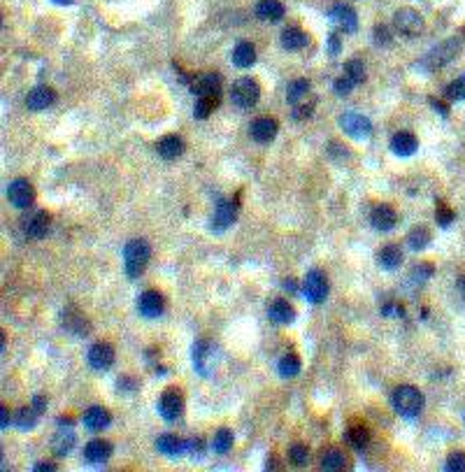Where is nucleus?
Masks as SVG:
<instances>
[{"instance_id":"c85d7f7f","label":"nucleus","mask_w":465,"mask_h":472,"mask_svg":"<svg viewBox=\"0 0 465 472\" xmlns=\"http://www.w3.org/2000/svg\"><path fill=\"white\" fill-rule=\"evenodd\" d=\"M233 63L238 68H251L256 63V47L249 40H240L233 49Z\"/></svg>"},{"instance_id":"3c124183","label":"nucleus","mask_w":465,"mask_h":472,"mask_svg":"<svg viewBox=\"0 0 465 472\" xmlns=\"http://www.w3.org/2000/svg\"><path fill=\"white\" fill-rule=\"evenodd\" d=\"M47 403H49V400H47V395H35V398H33V407L40 412V414H45Z\"/></svg>"},{"instance_id":"a19ab883","label":"nucleus","mask_w":465,"mask_h":472,"mask_svg":"<svg viewBox=\"0 0 465 472\" xmlns=\"http://www.w3.org/2000/svg\"><path fill=\"white\" fill-rule=\"evenodd\" d=\"M288 458H291V463L298 465V468L307 465L310 463V449H307V445H300V442L291 445V449H288Z\"/></svg>"},{"instance_id":"c03bdc74","label":"nucleus","mask_w":465,"mask_h":472,"mask_svg":"<svg viewBox=\"0 0 465 472\" xmlns=\"http://www.w3.org/2000/svg\"><path fill=\"white\" fill-rule=\"evenodd\" d=\"M312 112H314V100H303V103H298V105H293V119L296 121H305V119H310L312 116Z\"/></svg>"},{"instance_id":"2eb2a0df","label":"nucleus","mask_w":465,"mask_h":472,"mask_svg":"<svg viewBox=\"0 0 465 472\" xmlns=\"http://www.w3.org/2000/svg\"><path fill=\"white\" fill-rule=\"evenodd\" d=\"M163 310H166V298L161 296L154 288H149V291H144L142 296L138 298V312L147 319H156L163 314Z\"/></svg>"},{"instance_id":"49530a36","label":"nucleus","mask_w":465,"mask_h":472,"mask_svg":"<svg viewBox=\"0 0 465 472\" xmlns=\"http://www.w3.org/2000/svg\"><path fill=\"white\" fill-rule=\"evenodd\" d=\"M354 86L356 84L349 77H347V75L338 77V79H335V84H333V88H335V93H338V96H347V93H351V88H354Z\"/></svg>"},{"instance_id":"58836bf2","label":"nucleus","mask_w":465,"mask_h":472,"mask_svg":"<svg viewBox=\"0 0 465 472\" xmlns=\"http://www.w3.org/2000/svg\"><path fill=\"white\" fill-rule=\"evenodd\" d=\"M344 75L349 77L354 84H361V82H366V61L363 58H349V61L344 63Z\"/></svg>"},{"instance_id":"864d4df0","label":"nucleus","mask_w":465,"mask_h":472,"mask_svg":"<svg viewBox=\"0 0 465 472\" xmlns=\"http://www.w3.org/2000/svg\"><path fill=\"white\" fill-rule=\"evenodd\" d=\"M284 291H288V293H296V291H298L296 280H284Z\"/></svg>"},{"instance_id":"6e6552de","label":"nucleus","mask_w":465,"mask_h":472,"mask_svg":"<svg viewBox=\"0 0 465 472\" xmlns=\"http://www.w3.org/2000/svg\"><path fill=\"white\" fill-rule=\"evenodd\" d=\"M393 26H396V31L400 35H405V38H416L421 31H423V16L419 14L416 10H398L396 14H393Z\"/></svg>"},{"instance_id":"6ab92c4d","label":"nucleus","mask_w":465,"mask_h":472,"mask_svg":"<svg viewBox=\"0 0 465 472\" xmlns=\"http://www.w3.org/2000/svg\"><path fill=\"white\" fill-rule=\"evenodd\" d=\"M416 149H419V140L414 138V133H410V131L393 133V138H391V151L396 156L407 158V156L414 154Z\"/></svg>"},{"instance_id":"5fc2aeb1","label":"nucleus","mask_w":465,"mask_h":472,"mask_svg":"<svg viewBox=\"0 0 465 472\" xmlns=\"http://www.w3.org/2000/svg\"><path fill=\"white\" fill-rule=\"evenodd\" d=\"M0 414H3V428H8V426H10V421H14V419H10L12 414H10L8 407H3V412H0Z\"/></svg>"},{"instance_id":"aec40b11","label":"nucleus","mask_w":465,"mask_h":472,"mask_svg":"<svg viewBox=\"0 0 465 472\" xmlns=\"http://www.w3.org/2000/svg\"><path fill=\"white\" fill-rule=\"evenodd\" d=\"M156 151H158V156L166 158V161H177V158L184 154V140H181L179 135L170 133L156 142Z\"/></svg>"},{"instance_id":"39448f33","label":"nucleus","mask_w":465,"mask_h":472,"mask_svg":"<svg viewBox=\"0 0 465 472\" xmlns=\"http://www.w3.org/2000/svg\"><path fill=\"white\" fill-rule=\"evenodd\" d=\"M184 412V395L177 386H168L158 398V414L166 421H177Z\"/></svg>"},{"instance_id":"f704fd0d","label":"nucleus","mask_w":465,"mask_h":472,"mask_svg":"<svg viewBox=\"0 0 465 472\" xmlns=\"http://www.w3.org/2000/svg\"><path fill=\"white\" fill-rule=\"evenodd\" d=\"M38 419H40V412L35 410V407H21V410H16L14 412V423L19 426L21 430H31L35 428V423H38Z\"/></svg>"},{"instance_id":"4c0bfd02","label":"nucleus","mask_w":465,"mask_h":472,"mask_svg":"<svg viewBox=\"0 0 465 472\" xmlns=\"http://www.w3.org/2000/svg\"><path fill=\"white\" fill-rule=\"evenodd\" d=\"M233 442H235V435L231 428H219L214 433V440H212V449L216 454H228L233 449Z\"/></svg>"},{"instance_id":"9b49d317","label":"nucleus","mask_w":465,"mask_h":472,"mask_svg":"<svg viewBox=\"0 0 465 472\" xmlns=\"http://www.w3.org/2000/svg\"><path fill=\"white\" fill-rule=\"evenodd\" d=\"M86 361H89L93 370L105 373V370H110L112 365H114L116 351H114V347L108 345V342H96V345H91L89 353H86Z\"/></svg>"},{"instance_id":"e433bc0d","label":"nucleus","mask_w":465,"mask_h":472,"mask_svg":"<svg viewBox=\"0 0 465 472\" xmlns=\"http://www.w3.org/2000/svg\"><path fill=\"white\" fill-rule=\"evenodd\" d=\"M347 442H349L354 449H363V447H368L370 442V430L363 426V423H356V426H351L349 430H347Z\"/></svg>"},{"instance_id":"b1692460","label":"nucleus","mask_w":465,"mask_h":472,"mask_svg":"<svg viewBox=\"0 0 465 472\" xmlns=\"http://www.w3.org/2000/svg\"><path fill=\"white\" fill-rule=\"evenodd\" d=\"M212 353H214V345L210 340H198L196 347H193V368L205 377L210 375L208 365L212 363Z\"/></svg>"},{"instance_id":"f257e3e1","label":"nucleus","mask_w":465,"mask_h":472,"mask_svg":"<svg viewBox=\"0 0 465 472\" xmlns=\"http://www.w3.org/2000/svg\"><path fill=\"white\" fill-rule=\"evenodd\" d=\"M391 405H393V410H396L400 417H405V419H416V417L421 414L423 405H426V398H423V393H421L416 386H412V384H400V386L393 388V393H391Z\"/></svg>"},{"instance_id":"13d9d810","label":"nucleus","mask_w":465,"mask_h":472,"mask_svg":"<svg viewBox=\"0 0 465 472\" xmlns=\"http://www.w3.org/2000/svg\"><path fill=\"white\" fill-rule=\"evenodd\" d=\"M268 468H279V463H277V461H275V458H273V461H268Z\"/></svg>"},{"instance_id":"cd10ccee","label":"nucleus","mask_w":465,"mask_h":472,"mask_svg":"<svg viewBox=\"0 0 465 472\" xmlns=\"http://www.w3.org/2000/svg\"><path fill=\"white\" fill-rule=\"evenodd\" d=\"M319 465H321V470H326V472H340V470H344L347 456H344V451L338 449V447H328V449L321 451Z\"/></svg>"},{"instance_id":"6e6d98bb","label":"nucleus","mask_w":465,"mask_h":472,"mask_svg":"<svg viewBox=\"0 0 465 472\" xmlns=\"http://www.w3.org/2000/svg\"><path fill=\"white\" fill-rule=\"evenodd\" d=\"M431 105H433V108H435V110H438V112H440V114H444V116H447V108H444V105H442V103H438V100H435V98H431Z\"/></svg>"},{"instance_id":"bf43d9fd","label":"nucleus","mask_w":465,"mask_h":472,"mask_svg":"<svg viewBox=\"0 0 465 472\" xmlns=\"http://www.w3.org/2000/svg\"><path fill=\"white\" fill-rule=\"evenodd\" d=\"M461 293H463V298H465V277L461 280Z\"/></svg>"},{"instance_id":"09e8293b","label":"nucleus","mask_w":465,"mask_h":472,"mask_svg":"<svg viewBox=\"0 0 465 472\" xmlns=\"http://www.w3.org/2000/svg\"><path fill=\"white\" fill-rule=\"evenodd\" d=\"M328 54L331 56L340 54V35L338 33H331V38H328Z\"/></svg>"},{"instance_id":"c9c22d12","label":"nucleus","mask_w":465,"mask_h":472,"mask_svg":"<svg viewBox=\"0 0 465 472\" xmlns=\"http://www.w3.org/2000/svg\"><path fill=\"white\" fill-rule=\"evenodd\" d=\"M407 245H410V249H414V251L426 249V247L431 245V231H428L426 226L412 228L410 235H407Z\"/></svg>"},{"instance_id":"a878e982","label":"nucleus","mask_w":465,"mask_h":472,"mask_svg":"<svg viewBox=\"0 0 465 472\" xmlns=\"http://www.w3.org/2000/svg\"><path fill=\"white\" fill-rule=\"evenodd\" d=\"M156 449L161 451L163 456H170V458L181 456V454H186V440H179L177 435H173V433H163V435H158V440H156Z\"/></svg>"},{"instance_id":"72a5a7b5","label":"nucleus","mask_w":465,"mask_h":472,"mask_svg":"<svg viewBox=\"0 0 465 472\" xmlns=\"http://www.w3.org/2000/svg\"><path fill=\"white\" fill-rule=\"evenodd\" d=\"M75 447V433L73 430H58L54 435V442H51V449H54L56 456H66L70 454V449Z\"/></svg>"},{"instance_id":"603ef678","label":"nucleus","mask_w":465,"mask_h":472,"mask_svg":"<svg viewBox=\"0 0 465 472\" xmlns=\"http://www.w3.org/2000/svg\"><path fill=\"white\" fill-rule=\"evenodd\" d=\"M33 470H35V472H54V470H56V463H51V461H40V463L33 465Z\"/></svg>"},{"instance_id":"f8f14e48","label":"nucleus","mask_w":465,"mask_h":472,"mask_svg":"<svg viewBox=\"0 0 465 472\" xmlns=\"http://www.w3.org/2000/svg\"><path fill=\"white\" fill-rule=\"evenodd\" d=\"M238 221V203H233V200H219L214 208V214H212V231L216 233H223L226 228H231L233 223Z\"/></svg>"},{"instance_id":"f3484780","label":"nucleus","mask_w":465,"mask_h":472,"mask_svg":"<svg viewBox=\"0 0 465 472\" xmlns=\"http://www.w3.org/2000/svg\"><path fill=\"white\" fill-rule=\"evenodd\" d=\"M370 223H373L375 231L388 233V231H393V226L398 223V214L391 205L381 203V205H377V208L373 210V214H370Z\"/></svg>"},{"instance_id":"423d86ee","label":"nucleus","mask_w":465,"mask_h":472,"mask_svg":"<svg viewBox=\"0 0 465 472\" xmlns=\"http://www.w3.org/2000/svg\"><path fill=\"white\" fill-rule=\"evenodd\" d=\"M340 128L354 140H368L373 135V121L358 112H344L340 116Z\"/></svg>"},{"instance_id":"0eeeda50","label":"nucleus","mask_w":465,"mask_h":472,"mask_svg":"<svg viewBox=\"0 0 465 472\" xmlns=\"http://www.w3.org/2000/svg\"><path fill=\"white\" fill-rule=\"evenodd\" d=\"M303 293L312 305H319L328 296V280L321 270H310L303 280Z\"/></svg>"},{"instance_id":"bb28decb","label":"nucleus","mask_w":465,"mask_h":472,"mask_svg":"<svg viewBox=\"0 0 465 472\" xmlns=\"http://www.w3.org/2000/svg\"><path fill=\"white\" fill-rule=\"evenodd\" d=\"M110 456H112V445H110L108 440L96 438V440H91L89 445L84 447V458H86L89 463L100 465V463L110 461Z\"/></svg>"},{"instance_id":"9d476101","label":"nucleus","mask_w":465,"mask_h":472,"mask_svg":"<svg viewBox=\"0 0 465 472\" xmlns=\"http://www.w3.org/2000/svg\"><path fill=\"white\" fill-rule=\"evenodd\" d=\"M49 226H51V219L45 210H35L31 214L23 216V221H21L23 235L31 240H42L45 235L49 233Z\"/></svg>"},{"instance_id":"de8ad7c7","label":"nucleus","mask_w":465,"mask_h":472,"mask_svg":"<svg viewBox=\"0 0 465 472\" xmlns=\"http://www.w3.org/2000/svg\"><path fill=\"white\" fill-rule=\"evenodd\" d=\"M454 212H451L449 208H444V205H440V210H438V223L440 226H449L451 221H454Z\"/></svg>"},{"instance_id":"412c9836","label":"nucleus","mask_w":465,"mask_h":472,"mask_svg":"<svg viewBox=\"0 0 465 472\" xmlns=\"http://www.w3.org/2000/svg\"><path fill=\"white\" fill-rule=\"evenodd\" d=\"M63 328L70 330L73 335H77V338H86V335L91 333V323L86 321V316L79 314V312L73 308H68L63 312Z\"/></svg>"},{"instance_id":"4468645a","label":"nucleus","mask_w":465,"mask_h":472,"mask_svg":"<svg viewBox=\"0 0 465 472\" xmlns=\"http://www.w3.org/2000/svg\"><path fill=\"white\" fill-rule=\"evenodd\" d=\"M328 16H331L333 21H338L340 23V28H342L344 33H356V28H358V14H356V10L351 8L349 3H333V8L331 12H328Z\"/></svg>"},{"instance_id":"7c9ffc66","label":"nucleus","mask_w":465,"mask_h":472,"mask_svg":"<svg viewBox=\"0 0 465 472\" xmlns=\"http://www.w3.org/2000/svg\"><path fill=\"white\" fill-rule=\"evenodd\" d=\"M377 263L381 265L384 270H396L403 263V249L400 245H384L377 253Z\"/></svg>"},{"instance_id":"dca6fc26","label":"nucleus","mask_w":465,"mask_h":472,"mask_svg":"<svg viewBox=\"0 0 465 472\" xmlns=\"http://www.w3.org/2000/svg\"><path fill=\"white\" fill-rule=\"evenodd\" d=\"M193 96H219L221 93V75L219 73H203L191 82Z\"/></svg>"},{"instance_id":"37998d69","label":"nucleus","mask_w":465,"mask_h":472,"mask_svg":"<svg viewBox=\"0 0 465 472\" xmlns=\"http://www.w3.org/2000/svg\"><path fill=\"white\" fill-rule=\"evenodd\" d=\"M447 472H465V451H451L444 463Z\"/></svg>"},{"instance_id":"4d7b16f0","label":"nucleus","mask_w":465,"mask_h":472,"mask_svg":"<svg viewBox=\"0 0 465 472\" xmlns=\"http://www.w3.org/2000/svg\"><path fill=\"white\" fill-rule=\"evenodd\" d=\"M51 3H56V5H73L75 0H51Z\"/></svg>"},{"instance_id":"a211bd4d","label":"nucleus","mask_w":465,"mask_h":472,"mask_svg":"<svg viewBox=\"0 0 465 472\" xmlns=\"http://www.w3.org/2000/svg\"><path fill=\"white\" fill-rule=\"evenodd\" d=\"M56 91L49 86H35L31 93L26 96V108L31 112H42L47 108H51V105L56 103Z\"/></svg>"},{"instance_id":"473e14b6","label":"nucleus","mask_w":465,"mask_h":472,"mask_svg":"<svg viewBox=\"0 0 465 472\" xmlns=\"http://www.w3.org/2000/svg\"><path fill=\"white\" fill-rule=\"evenodd\" d=\"M216 105H219V96H198L196 105H193V116L200 121H205L212 112L216 110Z\"/></svg>"},{"instance_id":"a18cd8bd","label":"nucleus","mask_w":465,"mask_h":472,"mask_svg":"<svg viewBox=\"0 0 465 472\" xmlns=\"http://www.w3.org/2000/svg\"><path fill=\"white\" fill-rule=\"evenodd\" d=\"M373 38H375V42L377 45H391V38H393V35H391V31H388V26H384V23H379V26H377L375 28V33H373Z\"/></svg>"},{"instance_id":"1a4fd4ad","label":"nucleus","mask_w":465,"mask_h":472,"mask_svg":"<svg viewBox=\"0 0 465 472\" xmlns=\"http://www.w3.org/2000/svg\"><path fill=\"white\" fill-rule=\"evenodd\" d=\"M8 200L16 210H28L35 203V188L28 179H14L8 186Z\"/></svg>"},{"instance_id":"7ed1b4c3","label":"nucleus","mask_w":465,"mask_h":472,"mask_svg":"<svg viewBox=\"0 0 465 472\" xmlns=\"http://www.w3.org/2000/svg\"><path fill=\"white\" fill-rule=\"evenodd\" d=\"M458 54H461V40L449 38V40H444L442 45H438L435 49L428 51V54L421 58L419 68L426 70V73H435V70H442L449 66Z\"/></svg>"},{"instance_id":"c756f323","label":"nucleus","mask_w":465,"mask_h":472,"mask_svg":"<svg viewBox=\"0 0 465 472\" xmlns=\"http://www.w3.org/2000/svg\"><path fill=\"white\" fill-rule=\"evenodd\" d=\"M254 12L261 21H279L284 16V5L279 0H258Z\"/></svg>"},{"instance_id":"4be33fe9","label":"nucleus","mask_w":465,"mask_h":472,"mask_svg":"<svg viewBox=\"0 0 465 472\" xmlns=\"http://www.w3.org/2000/svg\"><path fill=\"white\" fill-rule=\"evenodd\" d=\"M112 423V414L108 407L103 405H93L89 410L84 412V426L93 430V433H98V430H105Z\"/></svg>"},{"instance_id":"20e7f679","label":"nucleus","mask_w":465,"mask_h":472,"mask_svg":"<svg viewBox=\"0 0 465 472\" xmlns=\"http://www.w3.org/2000/svg\"><path fill=\"white\" fill-rule=\"evenodd\" d=\"M258 98H261V86H258V82L251 77L238 79L231 88V100L240 110H251L258 103Z\"/></svg>"},{"instance_id":"79ce46f5","label":"nucleus","mask_w":465,"mask_h":472,"mask_svg":"<svg viewBox=\"0 0 465 472\" xmlns=\"http://www.w3.org/2000/svg\"><path fill=\"white\" fill-rule=\"evenodd\" d=\"M444 96H447V100H451V103L465 100V75H461V77H456L449 86H447Z\"/></svg>"},{"instance_id":"2f4dec72","label":"nucleus","mask_w":465,"mask_h":472,"mask_svg":"<svg viewBox=\"0 0 465 472\" xmlns=\"http://www.w3.org/2000/svg\"><path fill=\"white\" fill-rule=\"evenodd\" d=\"M310 88H312L310 79H305V77L293 79L291 84H288V88H286V100H288V105H298V103H303V100L307 98Z\"/></svg>"},{"instance_id":"ddd939ff","label":"nucleus","mask_w":465,"mask_h":472,"mask_svg":"<svg viewBox=\"0 0 465 472\" xmlns=\"http://www.w3.org/2000/svg\"><path fill=\"white\" fill-rule=\"evenodd\" d=\"M279 131V123L275 116H268V114H263V116H256L254 121H251V126H249V135H251V140L258 145H268V142H273L275 140V135H277Z\"/></svg>"},{"instance_id":"052dcab7","label":"nucleus","mask_w":465,"mask_h":472,"mask_svg":"<svg viewBox=\"0 0 465 472\" xmlns=\"http://www.w3.org/2000/svg\"><path fill=\"white\" fill-rule=\"evenodd\" d=\"M463 419H465V417H463Z\"/></svg>"},{"instance_id":"5701e85b","label":"nucleus","mask_w":465,"mask_h":472,"mask_svg":"<svg viewBox=\"0 0 465 472\" xmlns=\"http://www.w3.org/2000/svg\"><path fill=\"white\" fill-rule=\"evenodd\" d=\"M268 316H270V321L277 323V326H286V323H291L293 319H296V310L291 308L288 300L277 298L268 305Z\"/></svg>"},{"instance_id":"393cba45","label":"nucleus","mask_w":465,"mask_h":472,"mask_svg":"<svg viewBox=\"0 0 465 472\" xmlns=\"http://www.w3.org/2000/svg\"><path fill=\"white\" fill-rule=\"evenodd\" d=\"M279 42L288 51H300V49H305V47L310 45V35L305 31H300L298 26H288V28L281 31Z\"/></svg>"},{"instance_id":"ea45409f","label":"nucleus","mask_w":465,"mask_h":472,"mask_svg":"<svg viewBox=\"0 0 465 472\" xmlns=\"http://www.w3.org/2000/svg\"><path fill=\"white\" fill-rule=\"evenodd\" d=\"M279 375L281 377H296L300 373V358L296 353H286V356L279 358Z\"/></svg>"},{"instance_id":"f03ea898","label":"nucleus","mask_w":465,"mask_h":472,"mask_svg":"<svg viewBox=\"0 0 465 472\" xmlns=\"http://www.w3.org/2000/svg\"><path fill=\"white\" fill-rule=\"evenodd\" d=\"M149 258H151V247L142 238L128 240L126 247H123V268H126V275L131 280H138L144 273Z\"/></svg>"},{"instance_id":"8fccbe9b","label":"nucleus","mask_w":465,"mask_h":472,"mask_svg":"<svg viewBox=\"0 0 465 472\" xmlns=\"http://www.w3.org/2000/svg\"><path fill=\"white\" fill-rule=\"evenodd\" d=\"M203 451V440H186V454H200Z\"/></svg>"}]
</instances>
